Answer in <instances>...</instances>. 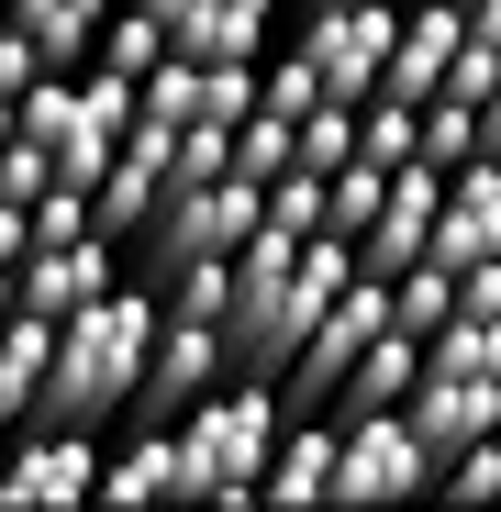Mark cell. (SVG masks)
<instances>
[{"label":"cell","mask_w":501,"mask_h":512,"mask_svg":"<svg viewBox=\"0 0 501 512\" xmlns=\"http://www.w3.org/2000/svg\"><path fill=\"white\" fill-rule=\"evenodd\" d=\"M457 312H501V256H479V268H457Z\"/></svg>","instance_id":"29"},{"label":"cell","mask_w":501,"mask_h":512,"mask_svg":"<svg viewBox=\"0 0 501 512\" xmlns=\"http://www.w3.org/2000/svg\"><path fill=\"white\" fill-rule=\"evenodd\" d=\"M90 56H101V67H123V78H145V67L167 56V34H156V12L112 0V12H101V34H90Z\"/></svg>","instance_id":"20"},{"label":"cell","mask_w":501,"mask_h":512,"mask_svg":"<svg viewBox=\"0 0 501 512\" xmlns=\"http://www.w3.org/2000/svg\"><path fill=\"white\" fill-rule=\"evenodd\" d=\"M357 156H368V167H401V156H412V101L368 90V101H357Z\"/></svg>","instance_id":"24"},{"label":"cell","mask_w":501,"mask_h":512,"mask_svg":"<svg viewBox=\"0 0 501 512\" xmlns=\"http://www.w3.org/2000/svg\"><path fill=\"white\" fill-rule=\"evenodd\" d=\"M34 78H45V56H34V34H23V23H0V101H23Z\"/></svg>","instance_id":"28"},{"label":"cell","mask_w":501,"mask_h":512,"mask_svg":"<svg viewBox=\"0 0 501 512\" xmlns=\"http://www.w3.org/2000/svg\"><path fill=\"white\" fill-rule=\"evenodd\" d=\"M457 34H468V45H490V56H501V0H457Z\"/></svg>","instance_id":"30"},{"label":"cell","mask_w":501,"mask_h":512,"mask_svg":"<svg viewBox=\"0 0 501 512\" xmlns=\"http://www.w3.org/2000/svg\"><path fill=\"white\" fill-rule=\"evenodd\" d=\"M212 379H234V357H223V312H167V301H156V334H145V368H134L123 423H167V412H190Z\"/></svg>","instance_id":"5"},{"label":"cell","mask_w":501,"mask_h":512,"mask_svg":"<svg viewBox=\"0 0 501 512\" xmlns=\"http://www.w3.org/2000/svg\"><path fill=\"white\" fill-rule=\"evenodd\" d=\"M45 179H56V156H45V145H34V134L12 123V145H0V201H34Z\"/></svg>","instance_id":"27"},{"label":"cell","mask_w":501,"mask_h":512,"mask_svg":"<svg viewBox=\"0 0 501 512\" xmlns=\"http://www.w3.org/2000/svg\"><path fill=\"white\" fill-rule=\"evenodd\" d=\"M412 368H424V346H412L401 323H379L368 346L346 357V379H334V401H323V412H390V401L412 390Z\"/></svg>","instance_id":"15"},{"label":"cell","mask_w":501,"mask_h":512,"mask_svg":"<svg viewBox=\"0 0 501 512\" xmlns=\"http://www.w3.org/2000/svg\"><path fill=\"white\" fill-rule=\"evenodd\" d=\"M45 312H0V435H23V412H34V379H45Z\"/></svg>","instance_id":"18"},{"label":"cell","mask_w":501,"mask_h":512,"mask_svg":"<svg viewBox=\"0 0 501 512\" xmlns=\"http://www.w3.org/2000/svg\"><path fill=\"white\" fill-rule=\"evenodd\" d=\"M145 334H156V290H145V279H112V290H90L78 312H56L45 379H34V412H23V423L112 435L123 401H134V368H145Z\"/></svg>","instance_id":"2"},{"label":"cell","mask_w":501,"mask_h":512,"mask_svg":"<svg viewBox=\"0 0 501 512\" xmlns=\"http://www.w3.org/2000/svg\"><path fill=\"white\" fill-rule=\"evenodd\" d=\"M323 101V78H312V56L290 45V56H257V112H279V123H301Z\"/></svg>","instance_id":"23"},{"label":"cell","mask_w":501,"mask_h":512,"mask_svg":"<svg viewBox=\"0 0 501 512\" xmlns=\"http://www.w3.org/2000/svg\"><path fill=\"white\" fill-rule=\"evenodd\" d=\"M257 490H268V501H323V490H334V412H279Z\"/></svg>","instance_id":"14"},{"label":"cell","mask_w":501,"mask_h":512,"mask_svg":"<svg viewBox=\"0 0 501 512\" xmlns=\"http://www.w3.org/2000/svg\"><path fill=\"white\" fill-rule=\"evenodd\" d=\"M279 167H290V123H279V112H245V123H234V179L268 190Z\"/></svg>","instance_id":"25"},{"label":"cell","mask_w":501,"mask_h":512,"mask_svg":"<svg viewBox=\"0 0 501 512\" xmlns=\"http://www.w3.org/2000/svg\"><path fill=\"white\" fill-rule=\"evenodd\" d=\"M112 0H0V23H23L45 67H90V34H101Z\"/></svg>","instance_id":"17"},{"label":"cell","mask_w":501,"mask_h":512,"mask_svg":"<svg viewBox=\"0 0 501 512\" xmlns=\"http://www.w3.org/2000/svg\"><path fill=\"white\" fill-rule=\"evenodd\" d=\"M346 279H357L346 234H279V223H257L234 245V290H223V357H234V379H279L290 346L312 334V312Z\"/></svg>","instance_id":"1"},{"label":"cell","mask_w":501,"mask_h":512,"mask_svg":"<svg viewBox=\"0 0 501 512\" xmlns=\"http://www.w3.org/2000/svg\"><path fill=\"white\" fill-rule=\"evenodd\" d=\"M390 23H401V0H312L301 56H312V78H323V101H368V90H379Z\"/></svg>","instance_id":"6"},{"label":"cell","mask_w":501,"mask_h":512,"mask_svg":"<svg viewBox=\"0 0 501 512\" xmlns=\"http://www.w3.org/2000/svg\"><path fill=\"white\" fill-rule=\"evenodd\" d=\"M279 435V390L268 379H212L190 412H167V446H179V501H245Z\"/></svg>","instance_id":"3"},{"label":"cell","mask_w":501,"mask_h":512,"mask_svg":"<svg viewBox=\"0 0 501 512\" xmlns=\"http://www.w3.org/2000/svg\"><path fill=\"white\" fill-rule=\"evenodd\" d=\"M435 490H468V501H501V435H479V446H457V457L435 468Z\"/></svg>","instance_id":"26"},{"label":"cell","mask_w":501,"mask_h":512,"mask_svg":"<svg viewBox=\"0 0 501 512\" xmlns=\"http://www.w3.org/2000/svg\"><path fill=\"white\" fill-rule=\"evenodd\" d=\"M134 12H156L167 56L212 67V56H257V45H268V12H279V0H134Z\"/></svg>","instance_id":"13"},{"label":"cell","mask_w":501,"mask_h":512,"mask_svg":"<svg viewBox=\"0 0 501 512\" xmlns=\"http://www.w3.org/2000/svg\"><path fill=\"white\" fill-rule=\"evenodd\" d=\"M101 479V435L78 423H23V446L0 457V501H78Z\"/></svg>","instance_id":"12"},{"label":"cell","mask_w":501,"mask_h":512,"mask_svg":"<svg viewBox=\"0 0 501 512\" xmlns=\"http://www.w3.org/2000/svg\"><path fill=\"white\" fill-rule=\"evenodd\" d=\"M90 490L101 501H179V446H167V423H123V446L101 457Z\"/></svg>","instance_id":"16"},{"label":"cell","mask_w":501,"mask_h":512,"mask_svg":"<svg viewBox=\"0 0 501 512\" xmlns=\"http://www.w3.org/2000/svg\"><path fill=\"white\" fill-rule=\"evenodd\" d=\"M257 223H279V234H323V167H279V179L257 190Z\"/></svg>","instance_id":"22"},{"label":"cell","mask_w":501,"mask_h":512,"mask_svg":"<svg viewBox=\"0 0 501 512\" xmlns=\"http://www.w3.org/2000/svg\"><path fill=\"white\" fill-rule=\"evenodd\" d=\"M435 190H446V167H424V156H401L390 179H379V212H368V223L346 234L368 279H390V268H412V256H424V223H435Z\"/></svg>","instance_id":"11"},{"label":"cell","mask_w":501,"mask_h":512,"mask_svg":"<svg viewBox=\"0 0 501 512\" xmlns=\"http://www.w3.org/2000/svg\"><path fill=\"white\" fill-rule=\"evenodd\" d=\"M412 423V446H424V468H446L457 446L501 435V379H446V368H412V390L390 401Z\"/></svg>","instance_id":"8"},{"label":"cell","mask_w":501,"mask_h":512,"mask_svg":"<svg viewBox=\"0 0 501 512\" xmlns=\"http://www.w3.org/2000/svg\"><path fill=\"white\" fill-rule=\"evenodd\" d=\"M379 179H390V167H368V156H334V167H323V234H357V223L379 212Z\"/></svg>","instance_id":"21"},{"label":"cell","mask_w":501,"mask_h":512,"mask_svg":"<svg viewBox=\"0 0 501 512\" xmlns=\"http://www.w3.org/2000/svg\"><path fill=\"white\" fill-rule=\"evenodd\" d=\"M424 256L457 279L479 256H501V156H457L446 190H435V223H424Z\"/></svg>","instance_id":"9"},{"label":"cell","mask_w":501,"mask_h":512,"mask_svg":"<svg viewBox=\"0 0 501 512\" xmlns=\"http://www.w3.org/2000/svg\"><path fill=\"white\" fill-rule=\"evenodd\" d=\"M123 279V245L112 234H67V245H23L12 256V312H78V301H90V290H112Z\"/></svg>","instance_id":"10"},{"label":"cell","mask_w":501,"mask_h":512,"mask_svg":"<svg viewBox=\"0 0 501 512\" xmlns=\"http://www.w3.org/2000/svg\"><path fill=\"white\" fill-rule=\"evenodd\" d=\"M245 234H257V179H190V190H167L156 212H145V234H134V256H145V279H167V268H190V256H234Z\"/></svg>","instance_id":"4"},{"label":"cell","mask_w":501,"mask_h":512,"mask_svg":"<svg viewBox=\"0 0 501 512\" xmlns=\"http://www.w3.org/2000/svg\"><path fill=\"white\" fill-rule=\"evenodd\" d=\"M424 368H446V379H501V312H446V323L424 334Z\"/></svg>","instance_id":"19"},{"label":"cell","mask_w":501,"mask_h":512,"mask_svg":"<svg viewBox=\"0 0 501 512\" xmlns=\"http://www.w3.org/2000/svg\"><path fill=\"white\" fill-rule=\"evenodd\" d=\"M424 446H412V423L401 412H334V490L323 501H401V490H424Z\"/></svg>","instance_id":"7"}]
</instances>
